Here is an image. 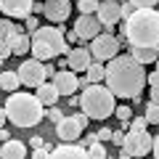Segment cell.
Masks as SVG:
<instances>
[{
	"mask_svg": "<svg viewBox=\"0 0 159 159\" xmlns=\"http://www.w3.org/2000/svg\"><path fill=\"white\" fill-rule=\"evenodd\" d=\"M103 82L114 98H138L146 88V69L130 56H114L103 66Z\"/></svg>",
	"mask_w": 159,
	"mask_h": 159,
	"instance_id": "6da1fadb",
	"label": "cell"
},
{
	"mask_svg": "<svg viewBox=\"0 0 159 159\" xmlns=\"http://www.w3.org/2000/svg\"><path fill=\"white\" fill-rule=\"evenodd\" d=\"M122 37L130 48H159V13L157 8H138L122 24Z\"/></svg>",
	"mask_w": 159,
	"mask_h": 159,
	"instance_id": "7a4b0ae2",
	"label": "cell"
},
{
	"mask_svg": "<svg viewBox=\"0 0 159 159\" xmlns=\"http://www.w3.org/2000/svg\"><path fill=\"white\" fill-rule=\"evenodd\" d=\"M6 119H11L16 127H34L45 114V106L32 96V93H11L3 106Z\"/></svg>",
	"mask_w": 159,
	"mask_h": 159,
	"instance_id": "3957f363",
	"label": "cell"
},
{
	"mask_svg": "<svg viewBox=\"0 0 159 159\" xmlns=\"http://www.w3.org/2000/svg\"><path fill=\"white\" fill-rule=\"evenodd\" d=\"M29 37H32V45H29L32 58H37V61H43V64L69 51L61 27H37Z\"/></svg>",
	"mask_w": 159,
	"mask_h": 159,
	"instance_id": "277c9868",
	"label": "cell"
},
{
	"mask_svg": "<svg viewBox=\"0 0 159 159\" xmlns=\"http://www.w3.org/2000/svg\"><path fill=\"white\" fill-rule=\"evenodd\" d=\"M80 109H82V114H85L88 119H106L114 114V96L109 93L106 85H85L82 88V96H80Z\"/></svg>",
	"mask_w": 159,
	"mask_h": 159,
	"instance_id": "5b68a950",
	"label": "cell"
},
{
	"mask_svg": "<svg viewBox=\"0 0 159 159\" xmlns=\"http://www.w3.org/2000/svg\"><path fill=\"white\" fill-rule=\"evenodd\" d=\"M90 58H96V64H103L109 58L119 56V37H114L111 32H101L90 40Z\"/></svg>",
	"mask_w": 159,
	"mask_h": 159,
	"instance_id": "8992f818",
	"label": "cell"
},
{
	"mask_svg": "<svg viewBox=\"0 0 159 159\" xmlns=\"http://www.w3.org/2000/svg\"><path fill=\"white\" fill-rule=\"evenodd\" d=\"M151 141H154V135H151L148 130H138V133H130V130H127L119 148H122L127 157L141 159V157H146V154L151 151Z\"/></svg>",
	"mask_w": 159,
	"mask_h": 159,
	"instance_id": "52a82bcc",
	"label": "cell"
},
{
	"mask_svg": "<svg viewBox=\"0 0 159 159\" xmlns=\"http://www.w3.org/2000/svg\"><path fill=\"white\" fill-rule=\"evenodd\" d=\"M88 127V117L82 111L80 114H72V117H61L56 122V135L61 138V141L66 143H74L80 135H82V130Z\"/></svg>",
	"mask_w": 159,
	"mask_h": 159,
	"instance_id": "ba28073f",
	"label": "cell"
},
{
	"mask_svg": "<svg viewBox=\"0 0 159 159\" xmlns=\"http://www.w3.org/2000/svg\"><path fill=\"white\" fill-rule=\"evenodd\" d=\"M16 77H19V82L27 85V88H37V85H43V82L48 80L45 69H43V61H37V58H27V61L19 66Z\"/></svg>",
	"mask_w": 159,
	"mask_h": 159,
	"instance_id": "9c48e42d",
	"label": "cell"
},
{
	"mask_svg": "<svg viewBox=\"0 0 159 159\" xmlns=\"http://www.w3.org/2000/svg\"><path fill=\"white\" fill-rule=\"evenodd\" d=\"M43 16L53 24H64L72 16V3L69 0H43Z\"/></svg>",
	"mask_w": 159,
	"mask_h": 159,
	"instance_id": "30bf717a",
	"label": "cell"
},
{
	"mask_svg": "<svg viewBox=\"0 0 159 159\" xmlns=\"http://www.w3.org/2000/svg\"><path fill=\"white\" fill-rule=\"evenodd\" d=\"M101 21L96 19V13H82V16L74 21V29L72 32L77 34V40H93L96 34H101Z\"/></svg>",
	"mask_w": 159,
	"mask_h": 159,
	"instance_id": "8fae6325",
	"label": "cell"
},
{
	"mask_svg": "<svg viewBox=\"0 0 159 159\" xmlns=\"http://www.w3.org/2000/svg\"><path fill=\"white\" fill-rule=\"evenodd\" d=\"M53 88L58 90V96H74L80 88V77L74 72H69V69H58L56 74H53Z\"/></svg>",
	"mask_w": 159,
	"mask_h": 159,
	"instance_id": "7c38bea8",
	"label": "cell"
},
{
	"mask_svg": "<svg viewBox=\"0 0 159 159\" xmlns=\"http://www.w3.org/2000/svg\"><path fill=\"white\" fill-rule=\"evenodd\" d=\"M32 3L34 0H0V13L13 19H27L32 16Z\"/></svg>",
	"mask_w": 159,
	"mask_h": 159,
	"instance_id": "4fadbf2b",
	"label": "cell"
},
{
	"mask_svg": "<svg viewBox=\"0 0 159 159\" xmlns=\"http://www.w3.org/2000/svg\"><path fill=\"white\" fill-rule=\"evenodd\" d=\"M96 19L101 21V27H106V29H111L117 21H122V16H119V0H103V3H98Z\"/></svg>",
	"mask_w": 159,
	"mask_h": 159,
	"instance_id": "5bb4252c",
	"label": "cell"
},
{
	"mask_svg": "<svg viewBox=\"0 0 159 159\" xmlns=\"http://www.w3.org/2000/svg\"><path fill=\"white\" fill-rule=\"evenodd\" d=\"M93 64V58H90V51H88L85 45H80V48H69L66 51V66H69V72H85L88 66Z\"/></svg>",
	"mask_w": 159,
	"mask_h": 159,
	"instance_id": "9a60e30c",
	"label": "cell"
},
{
	"mask_svg": "<svg viewBox=\"0 0 159 159\" xmlns=\"http://www.w3.org/2000/svg\"><path fill=\"white\" fill-rule=\"evenodd\" d=\"M48 159H90V157H88V151L82 146H77V143H61V146H56L48 154Z\"/></svg>",
	"mask_w": 159,
	"mask_h": 159,
	"instance_id": "2e32d148",
	"label": "cell"
},
{
	"mask_svg": "<svg viewBox=\"0 0 159 159\" xmlns=\"http://www.w3.org/2000/svg\"><path fill=\"white\" fill-rule=\"evenodd\" d=\"M0 159H27V143L16 141V138H8L0 146Z\"/></svg>",
	"mask_w": 159,
	"mask_h": 159,
	"instance_id": "e0dca14e",
	"label": "cell"
},
{
	"mask_svg": "<svg viewBox=\"0 0 159 159\" xmlns=\"http://www.w3.org/2000/svg\"><path fill=\"white\" fill-rule=\"evenodd\" d=\"M34 98H37L43 106H56V101H58V90L53 88V82H43V85L34 88Z\"/></svg>",
	"mask_w": 159,
	"mask_h": 159,
	"instance_id": "ac0fdd59",
	"label": "cell"
},
{
	"mask_svg": "<svg viewBox=\"0 0 159 159\" xmlns=\"http://www.w3.org/2000/svg\"><path fill=\"white\" fill-rule=\"evenodd\" d=\"M159 56V48H130V58L133 61H138L141 66H146V64H154Z\"/></svg>",
	"mask_w": 159,
	"mask_h": 159,
	"instance_id": "d6986e66",
	"label": "cell"
},
{
	"mask_svg": "<svg viewBox=\"0 0 159 159\" xmlns=\"http://www.w3.org/2000/svg\"><path fill=\"white\" fill-rule=\"evenodd\" d=\"M8 45H11V53H13V56H27V53H29V45H32V37L24 34V32H19Z\"/></svg>",
	"mask_w": 159,
	"mask_h": 159,
	"instance_id": "ffe728a7",
	"label": "cell"
},
{
	"mask_svg": "<svg viewBox=\"0 0 159 159\" xmlns=\"http://www.w3.org/2000/svg\"><path fill=\"white\" fill-rule=\"evenodd\" d=\"M88 77L85 80H80V85L85 88V85H98V82H103V64H90V66L85 69Z\"/></svg>",
	"mask_w": 159,
	"mask_h": 159,
	"instance_id": "44dd1931",
	"label": "cell"
},
{
	"mask_svg": "<svg viewBox=\"0 0 159 159\" xmlns=\"http://www.w3.org/2000/svg\"><path fill=\"white\" fill-rule=\"evenodd\" d=\"M21 32V27H16V24L11 21V19H0V40H6V43H11L16 34Z\"/></svg>",
	"mask_w": 159,
	"mask_h": 159,
	"instance_id": "7402d4cb",
	"label": "cell"
},
{
	"mask_svg": "<svg viewBox=\"0 0 159 159\" xmlns=\"http://www.w3.org/2000/svg\"><path fill=\"white\" fill-rule=\"evenodd\" d=\"M19 77H16V72H3L0 74V90H8V93H16L19 90Z\"/></svg>",
	"mask_w": 159,
	"mask_h": 159,
	"instance_id": "603a6c76",
	"label": "cell"
},
{
	"mask_svg": "<svg viewBox=\"0 0 159 159\" xmlns=\"http://www.w3.org/2000/svg\"><path fill=\"white\" fill-rule=\"evenodd\" d=\"M85 151H88V157H90V159H106V148H103V143H101V141L88 143Z\"/></svg>",
	"mask_w": 159,
	"mask_h": 159,
	"instance_id": "cb8c5ba5",
	"label": "cell"
},
{
	"mask_svg": "<svg viewBox=\"0 0 159 159\" xmlns=\"http://www.w3.org/2000/svg\"><path fill=\"white\" fill-rule=\"evenodd\" d=\"M114 117H117L119 125L127 130V122L133 119V109H130V106H114Z\"/></svg>",
	"mask_w": 159,
	"mask_h": 159,
	"instance_id": "d4e9b609",
	"label": "cell"
},
{
	"mask_svg": "<svg viewBox=\"0 0 159 159\" xmlns=\"http://www.w3.org/2000/svg\"><path fill=\"white\" fill-rule=\"evenodd\" d=\"M143 119H146V125H159V103H151V101H148Z\"/></svg>",
	"mask_w": 159,
	"mask_h": 159,
	"instance_id": "484cf974",
	"label": "cell"
},
{
	"mask_svg": "<svg viewBox=\"0 0 159 159\" xmlns=\"http://www.w3.org/2000/svg\"><path fill=\"white\" fill-rule=\"evenodd\" d=\"M77 8H80V13H96L98 0H77Z\"/></svg>",
	"mask_w": 159,
	"mask_h": 159,
	"instance_id": "4316f807",
	"label": "cell"
},
{
	"mask_svg": "<svg viewBox=\"0 0 159 159\" xmlns=\"http://www.w3.org/2000/svg\"><path fill=\"white\" fill-rule=\"evenodd\" d=\"M146 119H143V117H135V119H130V122H127V130H130V133H138V130H146Z\"/></svg>",
	"mask_w": 159,
	"mask_h": 159,
	"instance_id": "83f0119b",
	"label": "cell"
},
{
	"mask_svg": "<svg viewBox=\"0 0 159 159\" xmlns=\"http://www.w3.org/2000/svg\"><path fill=\"white\" fill-rule=\"evenodd\" d=\"M135 11H138V8L133 6V3H127V0H125V3H119V16H122V19L133 16V13H135Z\"/></svg>",
	"mask_w": 159,
	"mask_h": 159,
	"instance_id": "f1b7e54d",
	"label": "cell"
},
{
	"mask_svg": "<svg viewBox=\"0 0 159 159\" xmlns=\"http://www.w3.org/2000/svg\"><path fill=\"white\" fill-rule=\"evenodd\" d=\"M127 3H133L135 8H157V0H127Z\"/></svg>",
	"mask_w": 159,
	"mask_h": 159,
	"instance_id": "f546056e",
	"label": "cell"
},
{
	"mask_svg": "<svg viewBox=\"0 0 159 159\" xmlns=\"http://www.w3.org/2000/svg\"><path fill=\"white\" fill-rule=\"evenodd\" d=\"M6 58H11V45L6 40H0V61H6Z\"/></svg>",
	"mask_w": 159,
	"mask_h": 159,
	"instance_id": "4dcf8cb0",
	"label": "cell"
},
{
	"mask_svg": "<svg viewBox=\"0 0 159 159\" xmlns=\"http://www.w3.org/2000/svg\"><path fill=\"white\" fill-rule=\"evenodd\" d=\"M24 21H27V34H32L34 29L40 27V21H37V16H27V19H24Z\"/></svg>",
	"mask_w": 159,
	"mask_h": 159,
	"instance_id": "1f68e13d",
	"label": "cell"
},
{
	"mask_svg": "<svg viewBox=\"0 0 159 159\" xmlns=\"http://www.w3.org/2000/svg\"><path fill=\"white\" fill-rule=\"evenodd\" d=\"M61 117H64V114H61V109H58V106H51V109H48V119H51V122H58Z\"/></svg>",
	"mask_w": 159,
	"mask_h": 159,
	"instance_id": "d6a6232c",
	"label": "cell"
},
{
	"mask_svg": "<svg viewBox=\"0 0 159 159\" xmlns=\"http://www.w3.org/2000/svg\"><path fill=\"white\" fill-rule=\"evenodd\" d=\"M146 85H148V88H159V72L146 74Z\"/></svg>",
	"mask_w": 159,
	"mask_h": 159,
	"instance_id": "836d02e7",
	"label": "cell"
},
{
	"mask_svg": "<svg viewBox=\"0 0 159 159\" xmlns=\"http://www.w3.org/2000/svg\"><path fill=\"white\" fill-rule=\"evenodd\" d=\"M48 154H51V148H34V154H32V159H48Z\"/></svg>",
	"mask_w": 159,
	"mask_h": 159,
	"instance_id": "e575fe53",
	"label": "cell"
},
{
	"mask_svg": "<svg viewBox=\"0 0 159 159\" xmlns=\"http://www.w3.org/2000/svg\"><path fill=\"white\" fill-rule=\"evenodd\" d=\"M122 138H125L122 130H111V143H114V146H122Z\"/></svg>",
	"mask_w": 159,
	"mask_h": 159,
	"instance_id": "d590c367",
	"label": "cell"
},
{
	"mask_svg": "<svg viewBox=\"0 0 159 159\" xmlns=\"http://www.w3.org/2000/svg\"><path fill=\"white\" fill-rule=\"evenodd\" d=\"M96 138H98V141H111V130H109V127H103V130L96 133Z\"/></svg>",
	"mask_w": 159,
	"mask_h": 159,
	"instance_id": "8d00e7d4",
	"label": "cell"
},
{
	"mask_svg": "<svg viewBox=\"0 0 159 159\" xmlns=\"http://www.w3.org/2000/svg\"><path fill=\"white\" fill-rule=\"evenodd\" d=\"M29 143H32V148H43V146H45V141H43L40 135H34V138H32Z\"/></svg>",
	"mask_w": 159,
	"mask_h": 159,
	"instance_id": "74e56055",
	"label": "cell"
},
{
	"mask_svg": "<svg viewBox=\"0 0 159 159\" xmlns=\"http://www.w3.org/2000/svg\"><path fill=\"white\" fill-rule=\"evenodd\" d=\"M43 69H45V77H53L56 74V66L53 64H43Z\"/></svg>",
	"mask_w": 159,
	"mask_h": 159,
	"instance_id": "f35d334b",
	"label": "cell"
},
{
	"mask_svg": "<svg viewBox=\"0 0 159 159\" xmlns=\"http://www.w3.org/2000/svg\"><path fill=\"white\" fill-rule=\"evenodd\" d=\"M32 13H43V0H34L32 3Z\"/></svg>",
	"mask_w": 159,
	"mask_h": 159,
	"instance_id": "ab89813d",
	"label": "cell"
},
{
	"mask_svg": "<svg viewBox=\"0 0 159 159\" xmlns=\"http://www.w3.org/2000/svg\"><path fill=\"white\" fill-rule=\"evenodd\" d=\"M8 138H11V135H8V130H6V127H0V143H6Z\"/></svg>",
	"mask_w": 159,
	"mask_h": 159,
	"instance_id": "60d3db41",
	"label": "cell"
},
{
	"mask_svg": "<svg viewBox=\"0 0 159 159\" xmlns=\"http://www.w3.org/2000/svg\"><path fill=\"white\" fill-rule=\"evenodd\" d=\"M0 127H6V111H3V106H0Z\"/></svg>",
	"mask_w": 159,
	"mask_h": 159,
	"instance_id": "b9f144b4",
	"label": "cell"
},
{
	"mask_svg": "<svg viewBox=\"0 0 159 159\" xmlns=\"http://www.w3.org/2000/svg\"><path fill=\"white\" fill-rule=\"evenodd\" d=\"M119 159H133V157H127V154H125V151H122V154H119Z\"/></svg>",
	"mask_w": 159,
	"mask_h": 159,
	"instance_id": "7bdbcfd3",
	"label": "cell"
},
{
	"mask_svg": "<svg viewBox=\"0 0 159 159\" xmlns=\"http://www.w3.org/2000/svg\"><path fill=\"white\" fill-rule=\"evenodd\" d=\"M98 3H103V0H98Z\"/></svg>",
	"mask_w": 159,
	"mask_h": 159,
	"instance_id": "ee69618b",
	"label": "cell"
},
{
	"mask_svg": "<svg viewBox=\"0 0 159 159\" xmlns=\"http://www.w3.org/2000/svg\"><path fill=\"white\" fill-rule=\"evenodd\" d=\"M69 3H72V0H69Z\"/></svg>",
	"mask_w": 159,
	"mask_h": 159,
	"instance_id": "f6af8a7d",
	"label": "cell"
}]
</instances>
